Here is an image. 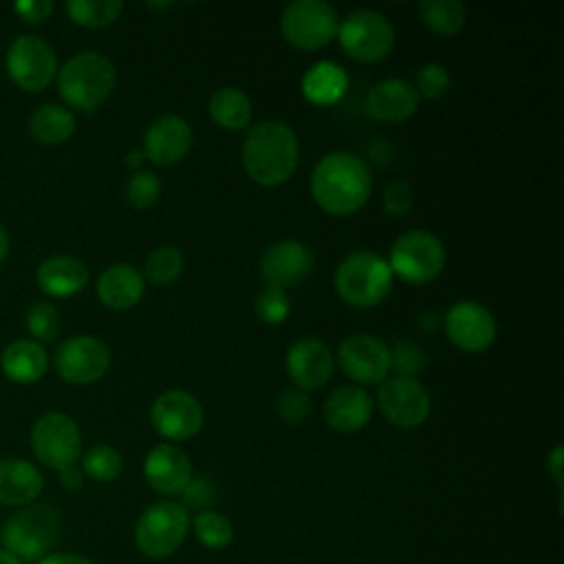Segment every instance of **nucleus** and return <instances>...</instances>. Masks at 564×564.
<instances>
[{"mask_svg": "<svg viewBox=\"0 0 564 564\" xmlns=\"http://www.w3.org/2000/svg\"><path fill=\"white\" fill-rule=\"evenodd\" d=\"M275 412L286 425H300L311 414V399L306 390L286 388L275 399Z\"/></svg>", "mask_w": 564, "mask_h": 564, "instance_id": "nucleus-39", "label": "nucleus"}, {"mask_svg": "<svg viewBox=\"0 0 564 564\" xmlns=\"http://www.w3.org/2000/svg\"><path fill=\"white\" fill-rule=\"evenodd\" d=\"M44 489L42 471L24 458H0V505L26 507L37 500Z\"/></svg>", "mask_w": 564, "mask_h": 564, "instance_id": "nucleus-23", "label": "nucleus"}, {"mask_svg": "<svg viewBox=\"0 0 564 564\" xmlns=\"http://www.w3.org/2000/svg\"><path fill=\"white\" fill-rule=\"evenodd\" d=\"M0 368L15 383H35L48 368V355L35 339H13L0 357Z\"/></svg>", "mask_w": 564, "mask_h": 564, "instance_id": "nucleus-26", "label": "nucleus"}, {"mask_svg": "<svg viewBox=\"0 0 564 564\" xmlns=\"http://www.w3.org/2000/svg\"><path fill=\"white\" fill-rule=\"evenodd\" d=\"M35 564H95V562L79 553H48L46 557H42Z\"/></svg>", "mask_w": 564, "mask_h": 564, "instance_id": "nucleus-45", "label": "nucleus"}, {"mask_svg": "<svg viewBox=\"0 0 564 564\" xmlns=\"http://www.w3.org/2000/svg\"><path fill=\"white\" fill-rule=\"evenodd\" d=\"M152 427L170 441L192 438L203 425V405L187 390H167L159 394L150 410Z\"/></svg>", "mask_w": 564, "mask_h": 564, "instance_id": "nucleus-15", "label": "nucleus"}, {"mask_svg": "<svg viewBox=\"0 0 564 564\" xmlns=\"http://www.w3.org/2000/svg\"><path fill=\"white\" fill-rule=\"evenodd\" d=\"M117 68L99 51H82L57 70V93L75 110H97L112 93Z\"/></svg>", "mask_w": 564, "mask_h": 564, "instance_id": "nucleus-4", "label": "nucleus"}, {"mask_svg": "<svg viewBox=\"0 0 564 564\" xmlns=\"http://www.w3.org/2000/svg\"><path fill=\"white\" fill-rule=\"evenodd\" d=\"M192 148V128L181 115L156 117L145 132V159L156 165H174Z\"/></svg>", "mask_w": 564, "mask_h": 564, "instance_id": "nucleus-20", "label": "nucleus"}, {"mask_svg": "<svg viewBox=\"0 0 564 564\" xmlns=\"http://www.w3.org/2000/svg\"><path fill=\"white\" fill-rule=\"evenodd\" d=\"M256 313L267 324H282L291 313V300L286 291L267 284L256 297Z\"/></svg>", "mask_w": 564, "mask_h": 564, "instance_id": "nucleus-37", "label": "nucleus"}, {"mask_svg": "<svg viewBox=\"0 0 564 564\" xmlns=\"http://www.w3.org/2000/svg\"><path fill=\"white\" fill-rule=\"evenodd\" d=\"M82 471L97 482H112L123 471V458L110 445H95L82 454Z\"/></svg>", "mask_w": 564, "mask_h": 564, "instance_id": "nucleus-33", "label": "nucleus"}, {"mask_svg": "<svg viewBox=\"0 0 564 564\" xmlns=\"http://www.w3.org/2000/svg\"><path fill=\"white\" fill-rule=\"evenodd\" d=\"M31 449L35 458L55 471L75 467L82 458V432L64 412H46L31 425Z\"/></svg>", "mask_w": 564, "mask_h": 564, "instance_id": "nucleus-7", "label": "nucleus"}, {"mask_svg": "<svg viewBox=\"0 0 564 564\" xmlns=\"http://www.w3.org/2000/svg\"><path fill=\"white\" fill-rule=\"evenodd\" d=\"M419 108V93L405 79H383L368 90L366 112L377 121L399 123Z\"/></svg>", "mask_w": 564, "mask_h": 564, "instance_id": "nucleus-22", "label": "nucleus"}, {"mask_svg": "<svg viewBox=\"0 0 564 564\" xmlns=\"http://www.w3.org/2000/svg\"><path fill=\"white\" fill-rule=\"evenodd\" d=\"M29 134L40 145H59L73 137L75 115L59 104H42L29 115Z\"/></svg>", "mask_w": 564, "mask_h": 564, "instance_id": "nucleus-27", "label": "nucleus"}, {"mask_svg": "<svg viewBox=\"0 0 564 564\" xmlns=\"http://www.w3.org/2000/svg\"><path fill=\"white\" fill-rule=\"evenodd\" d=\"M62 533V516L55 507L31 502L15 509L0 527V546L20 562H40L46 557Z\"/></svg>", "mask_w": 564, "mask_h": 564, "instance_id": "nucleus-3", "label": "nucleus"}, {"mask_svg": "<svg viewBox=\"0 0 564 564\" xmlns=\"http://www.w3.org/2000/svg\"><path fill=\"white\" fill-rule=\"evenodd\" d=\"M372 189L368 165L350 152H330L311 172L313 200L333 216H348L364 207Z\"/></svg>", "mask_w": 564, "mask_h": 564, "instance_id": "nucleus-1", "label": "nucleus"}, {"mask_svg": "<svg viewBox=\"0 0 564 564\" xmlns=\"http://www.w3.org/2000/svg\"><path fill=\"white\" fill-rule=\"evenodd\" d=\"M4 64L11 82L26 93L44 90L59 70L55 48L35 33L18 35L7 48Z\"/></svg>", "mask_w": 564, "mask_h": 564, "instance_id": "nucleus-10", "label": "nucleus"}, {"mask_svg": "<svg viewBox=\"0 0 564 564\" xmlns=\"http://www.w3.org/2000/svg\"><path fill=\"white\" fill-rule=\"evenodd\" d=\"M0 564H24V562H20L13 553H9L7 549L0 546Z\"/></svg>", "mask_w": 564, "mask_h": 564, "instance_id": "nucleus-50", "label": "nucleus"}, {"mask_svg": "<svg viewBox=\"0 0 564 564\" xmlns=\"http://www.w3.org/2000/svg\"><path fill=\"white\" fill-rule=\"evenodd\" d=\"M421 20L441 35H454L467 20L465 4L458 0H423L419 2Z\"/></svg>", "mask_w": 564, "mask_h": 564, "instance_id": "nucleus-30", "label": "nucleus"}, {"mask_svg": "<svg viewBox=\"0 0 564 564\" xmlns=\"http://www.w3.org/2000/svg\"><path fill=\"white\" fill-rule=\"evenodd\" d=\"M341 370L357 383H381L390 370V348L375 335L355 333L337 348Z\"/></svg>", "mask_w": 564, "mask_h": 564, "instance_id": "nucleus-16", "label": "nucleus"}, {"mask_svg": "<svg viewBox=\"0 0 564 564\" xmlns=\"http://www.w3.org/2000/svg\"><path fill=\"white\" fill-rule=\"evenodd\" d=\"M192 524H194V533H196L198 542L207 549H225L234 540L231 522L214 509L196 513Z\"/></svg>", "mask_w": 564, "mask_h": 564, "instance_id": "nucleus-34", "label": "nucleus"}, {"mask_svg": "<svg viewBox=\"0 0 564 564\" xmlns=\"http://www.w3.org/2000/svg\"><path fill=\"white\" fill-rule=\"evenodd\" d=\"M297 159L300 143L289 123L269 119L247 130L242 141V165L256 183L264 187L282 185L293 176Z\"/></svg>", "mask_w": 564, "mask_h": 564, "instance_id": "nucleus-2", "label": "nucleus"}, {"mask_svg": "<svg viewBox=\"0 0 564 564\" xmlns=\"http://www.w3.org/2000/svg\"><path fill=\"white\" fill-rule=\"evenodd\" d=\"M425 361V350L412 339H399L390 348V368H394L397 375L414 377L423 370Z\"/></svg>", "mask_w": 564, "mask_h": 564, "instance_id": "nucleus-38", "label": "nucleus"}, {"mask_svg": "<svg viewBox=\"0 0 564 564\" xmlns=\"http://www.w3.org/2000/svg\"><path fill=\"white\" fill-rule=\"evenodd\" d=\"M53 364L64 381L88 386L108 372L110 348L93 335H73L57 346Z\"/></svg>", "mask_w": 564, "mask_h": 564, "instance_id": "nucleus-12", "label": "nucleus"}, {"mask_svg": "<svg viewBox=\"0 0 564 564\" xmlns=\"http://www.w3.org/2000/svg\"><path fill=\"white\" fill-rule=\"evenodd\" d=\"M24 326H26L31 339H35L40 344L42 341H53L59 335L62 317H59V311L51 302L40 300V302H33L26 308Z\"/></svg>", "mask_w": 564, "mask_h": 564, "instance_id": "nucleus-35", "label": "nucleus"}, {"mask_svg": "<svg viewBox=\"0 0 564 564\" xmlns=\"http://www.w3.org/2000/svg\"><path fill=\"white\" fill-rule=\"evenodd\" d=\"M564 456V449H562V445H557V447H553V452L546 456V471H549V476L555 480V485L562 489V458Z\"/></svg>", "mask_w": 564, "mask_h": 564, "instance_id": "nucleus-44", "label": "nucleus"}, {"mask_svg": "<svg viewBox=\"0 0 564 564\" xmlns=\"http://www.w3.org/2000/svg\"><path fill=\"white\" fill-rule=\"evenodd\" d=\"M13 9L20 15V20H24L29 24H42L51 18L55 4H53V0H18L13 4Z\"/></svg>", "mask_w": 564, "mask_h": 564, "instance_id": "nucleus-43", "label": "nucleus"}, {"mask_svg": "<svg viewBox=\"0 0 564 564\" xmlns=\"http://www.w3.org/2000/svg\"><path fill=\"white\" fill-rule=\"evenodd\" d=\"M335 35L344 53L364 64L383 59L394 46V29L390 20L372 9L350 11L337 24Z\"/></svg>", "mask_w": 564, "mask_h": 564, "instance_id": "nucleus-8", "label": "nucleus"}, {"mask_svg": "<svg viewBox=\"0 0 564 564\" xmlns=\"http://www.w3.org/2000/svg\"><path fill=\"white\" fill-rule=\"evenodd\" d=\"M449 84H452V79H449V73H447L445 66H441V64H425L416 73L414 88H416L419 97L423 95L427 99H436V97L447 93Z\"/></svg>", "mask_w": 564, "mask_h": 564, "instance_id": "nucleus-41", "label": "nucleus"}, {"mask_svg": "<svg viewBox=\"0 0 564 564\" xmlns=\"http://www.w3.org/2000/svg\"><path fill=\"white\" fill-rule=\"evenodd\" d=\"M381 203H383V209L392 216H403L412 209V203H414V194H412V187L410 183L405 181H392L386 189H383V196H381Z\"/></svg>", "mask_w": 564, "mask_h": 564, "instance_id": "nucleus-42", "label": "nucleus"}, {"mask_svg": "<svg viewBox=\"0 0 564 564\" xmlns=\"http://www.w3.org/2000/svg\"><path fill=\"white\" fill-rule=\"evenodd\" d=\"M161 181L152 170H134L126 183V198L134 209H148L159 200Z\"/></svg>", "mask_w": 564, "mask_h": 564, "instance_id": "nucleus-36", "label": "nucleus"}, {"mask_svg": "<svg viewBox=\"0 0 564 564\" xmlns=\"http://www.w3.org/2000/svg\"><path fill=\"white\" fill-rule=\"evenodd\" d=\"M286 372L300 390L322 388L333 375V352L317 337H302L286 350Z\"/></svg>", "mask_w": 564, "mask_h": 564, "instance_id": "nucleus-18", "label": "nucleus"}, {"mask_svg": "<svg viewBox=\"0 0 564 564\" xmlns=\"http://www.w3.org/2000/svg\"><path fill=\"white\" fill-rule=\"evenodd\" d=\"M189 524V511L181 502L159 500L141 511L134 524V542L152 560L170 557L185 542Z\"/></svg>", "mask_w": 564, "mask_h": 564, "instance_id": "nucleus-6", "label": "nucleus"}, {"mask_svg": "<svg viewBox=\"0 0 564 564\" xmlns=\"http://www.w3.org/2000/svg\"><path fill=\"white\" fill-rule=\"evenodd\" d=\"M143 476L148 485L159 494H181L192 480V463L187 454L174 443H161L152 447L143 460Z\"/></svg>", "mask_w": 564, "mask_h": 564, "instance_id": "nucleus-19", "label": "nucleus"}, {"mask_svg": "<svg viewBox=\"0 0 564 564\" xmlns=\"http://www.w3.org/2000/svg\"><path fill=\"white\" fill-rule=\"evenodd\" d=\"M372 414V401L359 386H339L324 403V419L328 427L350 434L361 430Z\"/></svg>", "mask_w": 564, "mask_h": 564, "instance_id": "nucleus-24", "label": "nucleus"}, {"mask_svg": "<svg viewBox=\"0 0 564 564\" xmlns=\"http://www.w3.org/2000/svg\"><path fill=\"white\" fill-rule=\"evenodd\" d=\"M348 77L335 62H317L302 77V93L315 106H330L341 99Z\"/></svg>", "mask_w": 564, "mask_h": 564, "instance_id": "nucleus-28", "label": "nucleus"}, {"mask_svg": "<svg viewBox=\"0 0 564 564\" xmlns=\"http://www.w3.org/2000/svg\"><path fill=\"white\" fill-rule=\"evenodd\" d=\"M337 9L326 0H293L280 18L284 40L302 51L326 46L337 33Z\"/></svg>", "mask_w": 564, "mask_h": 564, "instance_id": "nucleus-11", "label": "nucleus"}, {"mask_svg": "<svg viewBox=\"0 0 564 564\" xmlns=\"http://www.w3.org/2000/svg\"><path fill=\"white\" fill-rule=\"evenodd\" d=\"M390 271L410 284L432 282L445 267V247L441 238L425 229L401 234L390 249Z\"/></svg>", "mask_w": 564, "mask_h": 564, "instance_id": "nucleus-9", "label": "nucleus"}, {"mask_svg": "<svg viewBox=\"0 0 564 564\" xmlns=\"http://www.w3.org/2000/svg\"><path fill=\"white\" fill-rule=\"evenodd\" d=\"M123 9L121 0H68L66 13L68 18L88 29H99L112 24Z\"/></svg>", "mask_w": 564, "mask_h": 564, "instance_id": "nucleus-31", "label": "nucleus"}, {"mask_svg": "<svg viewBox=\"0 0 564 564\" xmlns=\"http://www.w3.org/2000/svg\"><path fill=\"white\" fill-rule=\"evenodd\" d=\"M59 482L66 491H77L84 485V471L79 467H68L59 471Z\"/></svg>", "mask_w": 564, "mask_h": 564, "instance_id": "nucleus-46", "label": "nucleus"}, {"mask_svg": "<svg viewBox=\"0 0 564 564\" xmlns=\"http://www.w3.org/2000/svg\"><path fill=\"white\" fill-rule=\"evenodd\" d=\"M90 271L86 262L77 256L57 253L40 262L35 271V282L40 291L48 297H70L86 289Z\"/></svg>", "mask_w": 564, "mask_h": 564, "instance_id": "nucleus-21", "label": "nucleus"}, {"mask_svg": "<svg viewBox=\"0 0 564 564\" xmlns=\"http://www.w3.org/2000/svg\"><path fill=\"white\" fill-rule=\"evenodd\" d=\"M441 324H443V322H441V315L434 313V311H425V313L419 315V326H421L423 330H427V333H434Z\"/></svg>", "mask_w": 564, "mask_h": 564, "instance_id": "nucleus-47", "label": "nucleus"}, {"mask_svg": "<svg viewBox=\"0 0 564 564\" xmlns=\"http://www.w3.org/2000/svg\"><path fill=\"white\" fill-rule=\"evenodd\" d=\"M185 269V260H183V253L172 247V245H163V247H156L148 258H145V264H143V271H145V278L156 284V286H167L172 282H176L181 278Z\"/></svg>", "mask_w": 564, "mask_h": 564, "instance_id": "nucleus-32", "label": "nucleus"}, {"mask_svg": "<svg viewBox=\"0 0 564 564\" xmlns=\"http://www.w3.org/2000/svg\"><path fill=\"white\" fill-rule=\"evenodd\" d=\"M335 289L350 306H377L392 289L390 264L375 251H352L335 271Z\"/></svg>", "mask_w": 564, "mask_h": 564, "instance_id": "nucleus-5", "label": "nucleus"}, {"mask_svg": "<svg viewBox=\"0 0 564 564\" xmlns=\"http://www.w3.org/2000/svg\"><path fill=\"white\" fill-rule=\"evenodd\" d=\"M181 496H183L181 505L187 511H196V513L212 509V505L218 500L216 485L209 478H203V476H192V480L181 491Z\"/></svg>", "mask_w": 564, "mask_h": 564, "instance_id": "nucleus-40", "label": "nucleus"}, {"mask_svg": "<svg viewBox=\"0 0 564 564\" xmlns=\"http://www.w3.org/2000/svg\"><path fill=\"white\" fill-rule=\"evenodd\" d=\"M143 291H145L143 275L132 264H126V262L110 264L108 269L101 271L97 280V295L101 304L115 311H126L139 304V300L143 297Z\"/></svg>", "mask_w": 564, "mask_h": 564, "instance_id": "nucleus-25", "label": "nucleus"}, {"mask_svg": "<svg viewBox=\"0 0 564 564\" xmlns=\"http://www.w3.org/2000/svg\"><path fill=\"white\" fill-rule=\"evenodd\" d=\"M143 159H145V152H143L141 148H134V150H130V152H128V156H126V163H128L130 167H137V170H141V163H143Z\"/></svg>", "mask_w": 564, "mask_h": 564, "instance_id": "nucleus-48", "label": "nucleus"}, {"mask_svg": "<svg viewBox=\"0 0 564 564\" xmlns=\"http://www.w3.org/2000/svg\"><path fill=\"white\" fill-rule=\"evenodd\" d=\"M313 271V253L304 242L297 240H278L273 242L262 260L260 273L269 286L291 289L302 284Z\"/></svg>", "mask_w": 564, "mask_h": 564, "instance_id": "nucleus-17", "label": "nucleus"}, {"mask_svg": "<svg viewBox=\"0 0 564 564\" xmlns=\"http://www.w3.org/2000/svg\"><path fill=\"white\" fill-rule=\"evenodd\" d=\"M441 322L449 341L467 352H482L496 339V319L491 311L471 300L452 304Z\"/></svg>", "mask_w": 564, "mask_h": 564, "instance_id": "nucleus-14", "label": "nucleus"}, {"mask_svg": "<svg viewBox=\"0 0 564 564\" xmlns=\"http://www.w3.org/2000/svg\"><path fill=\"white\" fill-rule=\"evenodd\" d=\"M383 416L397 427H419L430 416V394L414 377H386L377 390Z\"/></svg>", "mask_w": 564, "mask_h": 564, "instance_id": "nucleus-13", "label": "nucleus"}, {"mask_svg": "<svg viewBox=\"0 0 564 564\" xmlns=\"http://www.w3.org/2000/svg\"><path fill=\"white\" fill-rule=\"evenodd\" d=\"M9 247H11V240H9V234L4 229V225L0 223V264L4 262V258L9 256Z\"/></svg>", "mask_w": 564, "mask_h": 564, "instance_id": "nucleus-49", "label": "nucleus"}, {"mask_svg": "<svg viewBox=\"0 0 564 564\" xmlns=\"http://www.w3.org/2000/svg\"><path fill=\"white\" fill-rule=\"evenodd\" d=\"M209 117L225 130H242L251 121V99L236 86H223L209 97Z\"/></svg>", "mask_w": 564, "mask_h": 564, "instance_id": "nucleus-29", "label": "nucleus"}]
</instances>
